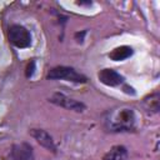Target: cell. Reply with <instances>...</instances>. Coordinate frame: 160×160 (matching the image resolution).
<instances>
[{"instance_id":"obj_1","label":"cell","mask_w":160,"mask_h":160,"mask_svg":"<svg viewBox=\"0 0 160 160\" xmlns=\"http://www.w3.org/2000/svg\"><path fill=\"white\" fill-rule=\"evenodd\" d=\"M136 118L131 108H115L108 111L105 116V126L109 131H131L135 129Z\"/></svg>"},{"instance_id":"obj_2","label":"cell","mask_w":160,"mask_h":160,"mask_svg":"<svg viewBox=\"0 0 160 160\" xmlns=\"http://www.w3.org/2000/svg\"><path fill=\"white\" fill-rule=\"evenodd\" d=\"M50 80H68L72 82H86V78L70 66H56L48 72Z\"/></svg>"},{"instance_id":"obj_3","label":"cell","mask_w":160,"mask_h":160,"mask_svg":"<svg viewBox=\"0 0 160 160\" xmlns=\"http://www.w3.org/2000/svg\"><path fill=\"white\" fill-rule=\"evenodd\" d=\"M8 38H9V41L19 49H24V48H28L31 45L30 32L24 26L18 25V24H14L9 28Z\"/></svg>"},{"instance_id":"obj_4","label":"cell","mask_w":160,"mask_h":160,"mask_svg":"<svg viewBox=\"0 0 160 160\" xmlns=\"http://www.w3.org/2000/svg\"><path fill=\"white\" fill-rule=\"evenodd\" d=\"M52 104L58 105V106H61L64 109H68V110H72V111H78V112H81L85 110V105L81 102V101H78L75 99H71L61 92H55L51 95V98L49 99Z\"/></svg>"},{"instance_id":"obj_5","label":"cell","mask_w":160,"mask_h":160,"mask_svg":"<svg viewBox=\"0 0 160 160\" xmlns=\"http://www.w3.org/2000/svg\"><path fill=\"white\" fill-rule=\"evenodd\" d=\"M98 78L100 82H102L106 86H118L120 84H124V76L120 75L116 70L112 69H102L98 74Z\"/></svg>"},{"instance_id":"obj_6","label":"cell","mask_w":160,"mask_h":160,"mask_svg":"<svg viewBox=\"0 0 160 160\" xmlns=\"http://www.w3.org/2000/svg\"><path fill=\"white\" fill-rule=\"evenodd\" d=\"M11 158L12 160H35L32 148L28 142H20L12 145Z\"/></svg>"},{"instance_id":"obj_7","label":"cell","mask_w":160,"mask_h":160,"mask_svg":"<svg viewBox=\"0 0 160 160\" xmlns=\"http://www.w3.org/2000/svg\"><path fill=\"white\" fill-rule=\"evenodd\" d=\"M30 135H31L41 146H44L45 149L51 150V151H55V150H56V146H55V142H54L52 138H51L50 134L46 132L45 130H41V129H32V130L30 131Z\"/></svg>"},{"instance_id":"obj_8","label":"cell","mask_w":160,"mask_h":160,"mask_svg":"<svg viewBox=\"0 0 160 160\" xmlns=\"http://www.w3.org/2000/svg\"><path fill=\"white\" fill-rule=\"evenodd\" d=\"M102 160H128V150L122 145H115L102 156Z\"/></svg>"},{"instance_id":"obj_9","label":"cell","mask_w":160,"mask_h":160,"mask_svg":"<svg viewBox=\"0 0 160 160\" xmlns=\"http://www.w3.org/2000/svg\"><path fill=\"white\" fill-rule=\"evenodd\" d=\"M134 50L130 48V46H126V45H122V46H119V48H115L110 54H109V58L114 61H122L128 58H130L132 55Z\"/></svg>"},{"instance_id":"obj_10","label":"cell","mask_w":160,"mask_h":160,"mask_svg":"<svg viewBox=\"0 0 160 160\" xmlns=\"http://www.w3.org/2000/svg\"><path fill=\"white\" fill-rule=\"evenodd\" d=\"M144 106L149 112H158L159 111V94L155 92L152 95H150L149 98H146L144 100Z\"/></svg>"},{"instance_id":"obj_11","label":"cell","mask_w":160,"mask_h":160,"mask_svg":"<svg viewBox=\"0 0 160 160\" xmlns=\"http://www.w3.org/2000/svg\"><path fill=\"white\" fill-rule=\"evenodd\" d=\"M34 69H35V61H31V62L28 65V68H26V76H28V78H30V76L34 74Z\"/></svg>"}]
</instances>
